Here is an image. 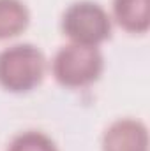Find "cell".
<instances>
[{
    "label": "cell",
    "instance_id": "obj_3",
    "mask_svg": "<svg viewBox=\"0 0 150 151\" xmlns=\"http://www.w3.org/2000/svg\"><path fill=\"white\" fill-rule=\"evenodd\" d=\"M111 16L108 11L92 0L71 4L62 16V32L71 42L99 47L111 37Z\"/></svg>",
    "mask_w": 150,
    "mask_h": 151
},
{
    "label": "cell",
    "instance_id": "obj_1",
    "mask_svg": "<svg viewBox=\"0 0 150 151\" xmlns=\"http://www.w3.org/2000/svg\"><path fill=\"white\" fill-rule=\"evenodd\" d=\"M46 74V56L34 44H14L0 51V86L11 93L37 88Z\"/></svg>",
    "mask_w": 150,
    "mask_h": 151
},
{
    "label": "cell",
    "instance_id": "obj_2",
    "mask_svg": "<svg viewBox=\"0 0 150 151\" xmlns=\"http://www.w3.org/2000/svg\"><path fill=\"white\" fill-rule=\"evenodd\" d=\"M104 70V56L95 46L69 42L62 46L53 62L51 72L55 81L64 88H85L99 81Z\"/></svg>",
    "mask_w": 150,
    "mask_h": 151
},
{
    "label": "cell",
    "instance_id": "obj_6",
    "mask_svg": "<svg viewBox=\"0 0 150 151\" xmlns=\"http://www.w3.org/2000/svg\"><path fill=\"white\" fill-rule=\"evenodd\" d=\"M30 11L21 0H0V40L12 39L27 30Z\"/></svg>",
    "mask_w": 150,
    "mask_h": 151
},
{
    "label": "cell",
    "instance_id": "obj_4",
    "mask_svg": "<svg viewBox=\"0 0 150 151\" xmlns=\"http://www.w3.org/2000/svg\"><path fill=\"white\" fill-rule=\"evenodd\" d=\"M103 151H149V128L134 118H120L104 130Z\"/></svg>",
    "mask_w": 150,
    "mask_h": 151
},
{
    "label": "cell",
    "instance_id": "obj_7",
    "mask_svg": "<svg viewBox=\"0 0 150 151\" xmlns=\"http://www.w3.org/2000/svg\"><path fill=\"white\" fill-rule=\"evenodd\" d=\"M7 151H58L55 141L44 132L27 130L18 134L7 146Z\"/></svg>",
    "mask_w": 150,
    "mask_h": 151
},
{
    "label": "cell",
    "instance_id": "obj_5",
    "mask_svg": "<svg viewBox=\"0 0 150 151\" xmlns=\"http://www.w3.org/2000/svg\"><path fill=\"white\" fill-rule=\"evenodd\" d=\"M113 19L129 34H147L150 28V0H113Z\"/></svg>",
    "mask_w": 150,
    "mask_h": 151
}]
</instances>
